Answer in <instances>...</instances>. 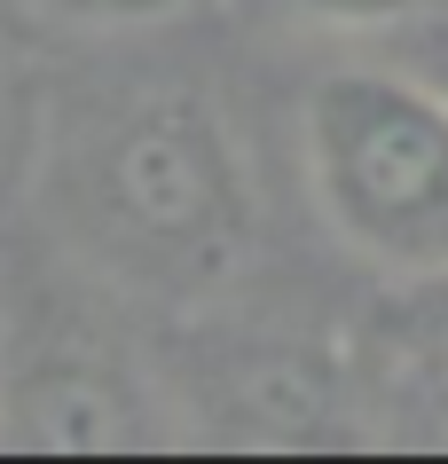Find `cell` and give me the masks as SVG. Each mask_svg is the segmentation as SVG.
Wrapping results in <instances>:
<instances>
[{
  "mask_svg": "<svg viewBox=\"0 0 448 464\" xmlns=\"http://www.w3.org/2000/svg\"><path fill=\"white\" fill-rule=\"evenodd\" d=\"M166 425L142 401V386L102 354L55 346L32 354L8 386H0V449L24 457H126V449H157Z\"/></svg>",
  "mask_w": 448,
  "mask_h": 464,
  "instance_id": "3",
  "label": "cell"
},
{
  "mask_svg": "<svg viewBox=\"0 0 448 464\" xmlns=\"http://www.w3.org/2000/svg\"><path fill=\"white\" fill-rule=\"evenodd\" d=\"M315 205L394 284L448 276V95L394 72H338L307 95Z\"/></svg>",
  "mask_w": 448,
  "mask_h": 464,
  "instance_id": "2",
  "label": "cell"
},
{
  "mask_svg": "<svg viewBox=\"0 0 448 464\" xmlns=\"http://www.w3.org/2000/svg\"><path fill=\"white\" fill-rule=\"evenodd\" d=\"M63 16H87V24H142V16H166L174 0H48Z\"/></svg>",
  "mask_w": 448,
  "mask_h": 464,
  "instance_id": "5",
  "label": "cell"
},
{
  "mask_svg": "<svg viewBox=\"0 0 448 464\" xmlns=\"http://www.w3.org/2000/svg\"><path fill=\"white\" fill-rule=\"evenodd\" d=\"M307 16H323V24H401V16H417L433 0H291Z\"/></svg>",
  "mask_w": 448,
  "mask_h": 464,
  "instance_id": "4",
  "label": "cell"
},
{
  "mask_svg": "<svg viewBox=\"0 0 448 464\" xmlns=\"http://www.w3.org/2000/svg\"><path fill=\"white\" fill-rule=\"evenodd\" d=\"M409 315H417L424 331H433V339L448 346V276H441V284H417V299H409Z\"/></svg>",
  "mask_w": 448,
  "mask_h": 464,
  "instance_id": "6",
  "label": "cell"
},
{
  "mask_svg": "<svg viewBox=\"0 0 448 464\" xmlns=\"http://www.w3.org/2000/svg\"><path fill=\"white\" fill-rule=\"evenodd\" d=\"M40 197L95 268L166 299L228 284L252 245L244 158L221 111L174 79L71 102L48 142Z\"/></svg>",
  "mask_w": 448,
  "mask_h": 464,
  "instance_id": "1",
  "label": "cell"
}]
</instances>
